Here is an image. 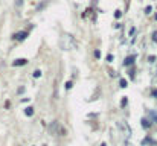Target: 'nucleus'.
<instances>
[{"label":"nucleus","instance_id":"nucleus-1","mask_svg":"<svg viewBox=\"0 0 157 146\" xmlns=\"http://www.w3.org/2000/svg\"><path fill=\"white\" fill-rule=\"evenodd\" d=\"M59 46H61L63 50H70V49L75 47V40L70 35H63L61 40H59Z\"/></svg>","mask_w":157,"mask_h":146},{"label":"nucleus","instance_id":"nucleus-2","mask_svg":"<svg viewBox=\"0 0 157 146\" xmlns=\"http://www.w3.org/2000/svg\"><path fill=\"white\" fill-rule=\"evenodd\" d=\"M23 64H26V59H17L14 62V66H23Z\"/></svg>","mask_w":157,"mask_h":146},{"label":"nucleus","instance_id":"nucleus-3","mask_svg":"<svg viewBox=\"0 0 157 146\" xmlns=\"http://www.w3.org/2000/svg\"><path fill=\"white\" fill-rule=\"evenodd\" d=\"M25 37H26V32H20V34L17 35V38H18V40H23Z\"/></svg>","mask_w":157,"mask_h":146},{"label":"nucleus","instance_id":"nucleus-4","mask_svg":"<svg viewBox=\"0 0 157 146\" xmlns=\"http://www.w3.org/2000/svg\"><path fill=\"white\" fill-rule=\"evenodd\" d=\"M26 114L32 116V114H34V110H32V108H28V110H26Z\"/></svg>","mask_w":157,"mask_h":146},{"label":"nucleus","instance_id":"nucleus-5","mask_svg":"<svg viewBox=\"0 0 157 146\" xmlns=\"http://www.w3.org/2000/svg\"><path fill=\"white\" fill-rule=\"evenodd\" d=\"M34 76H35V78L41 76V72H40V70H35V72H34Z\"/></svg>","mask_w":157,"mask_h":146},{"label":"nucleus","instance_id":"nucleus-6","mask_svg":"<svg viewBox=\"0 0 157 146\" xmlns=\"http://www.w3.org/2000/svg\"><path fill=\"white\" fill-rule=\"evenodd\" d=\"M121 87H127V81H124V79L121 81Z\"/></svg>","mask_w":157,"mask_h":146},{"label":"nucleus","instance_id":"nucleus-7","mask_svg":"<svg viewBox=\"0 0 157 146\" xmlns=\"http://www.w3.org/2000/svg\"><path fill=\"white\" fill-rule=\"evenodd\" d=\"M153 40L157 41V32H154V34H153Z\"/></svg>","mask_w":157,"mask_h":146},{"label":"nucleus","instance_id":"nucleus-8","mask_svg":"<svg viewBox=\"0 0 157 146\" xmlns=\"http://www.w3.org/2000/svg\"><path fill=\"white\" fill-rule=\"evenodd\" d=\"M21 3H23V0H17V6H21Z\"/></svg>","mask_w":157,"mask_h":146},{"label":"nucleus","instance_id":"nucleus-9","mask_svg":"<svg viewBox=\"0 0 157 146\" xmlns=\"http://www.w3.org/2000/svg\"><path fill=\"white\" fill-rule=\"evenodd\" d=\"M153 94H154V96H157V91H154V93H153Z\"/></svg>","mask_w":157,"mask_h":146}]
</instances>
